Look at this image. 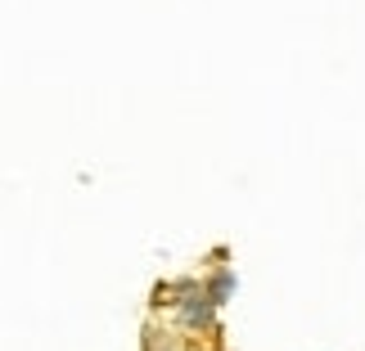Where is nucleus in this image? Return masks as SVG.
<instances>
[{"mask_svg": "<svg viewBox=\"0 0 365 351\" xmlns=\"http://www.w3.org/2000/svg\"><path fill=\"white\" fill-rule=\"evenodd\" d=\"M230 293V275H217V284H212V302H221Z\"/></svg>", "mask_w": 365, "mask_h": 351, "instance_id": "1", "label": "nucleus"}]
</instances>
